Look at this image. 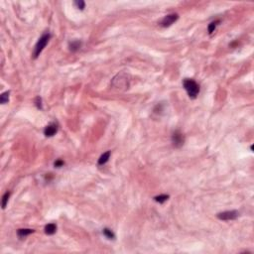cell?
I'll return each instance as SVG.
<instances>
[{"instance_id": "cell-1", "label": "cell", "mask_w": 254, "mask_h": 254, "mask_svg": "<svg viewBox=\"0 0 254 254\" xmlns=\"http://www.w3.org/2000/svg\"><path fill=\"white\" fill-rule=\"evenodd\" d=\"M183 86H184L186 91L188 92L189 96L191 99H195L196 97L199 95L200 93V86L199 83L193 79H185L183 82Z\"/></svg>"}, {"instance_id": "cell-2", "label": "cell", "mask_w": 254, "mask_h": 254, "mask_svg": "<svg viewBox=\"0 0 254 254\" xmlns=\"http://www.w3.org/2000/svg\"><path fill=\"white\" fill-rule=\"evenodd\" d=\"M51 39V34L50 33H45L43 34L40 39L38 40V42L36 44V46H35V49H34V52H33V58L34 59H37V58L40 56V54L42 53V51L44 50V48L46 47V45L48 44L49 40Z\"/></svg>"}, {"instance_id": "cell-3", "label": "cell", "mask_w": 254, "mask_h": 254, "mask_svg": "<svg viewBox=\"0 0 254 254\" xmlns=\"http://www.w3.org/2000/svg\"><path fill=\"white\" fill-rule=\"evenodd\" d=\"M129 82H130V79H129V75L122 73V74H119L116 75V77L113 78L111 84L116 88H128Z\"/></svg>"}, {"instance_id": "cell-4", "label": "cell", "mask_w": 254, "mask_h": 254, "mask_svg": "<svg viewBox=\"0 0 254 254\" xmlns=\"http://www.w3.org/2000/svg\"><path fill=\"white\" fill-rule=\"evenodd\" d=\"M172 143L175 148H181L185 143V136L180 130H176L172 134Z\"/></svg>"}, {"instance_id": "cell-5", "label": "cell", "mask_w": 254, "mask_h": 254, "mask_svg": "<svg viewBox=\"0 0 254 254\" xmlns=\"http://www.w3.org/2000/svg\"><path fill=\"white\" fill-rule=\"evenodd\" d=\"M178 19H179V15H178L177 13L168 14L161 20V22H160V26H161V27H164V28L170 27V26L175 23Z\"/></svg>"}, {"instance_id": "cell-6", "label": "cell", "mask_w": 254, "mask_h": 254, "mask_svg": "<svg viewBox=\"0 0 254 254\" xmlns=\"http://www.w3.org/2000/svg\"><path fill=\"white\" fill-rule=\"evenodd\" d=\"M239 216V212L237 211H226L220 212L217 215V218L220 220H233Z\"/></svg>"}, {"instance_id": "cell-7", "label": "cell", "mask_w": 254, "mask_h": 254, "mask_svg": "<svg viewBox=\"0 0 254 254\" xmlns=\"http://www.w3.org/2000/svg\"><path fill=\"white\" fill-rule=\"evenodd\" d=\"M58 129H59V125L56 122H52L49 125H47L44 129V134L46 137H52L54 136L56 133L58 132Z\"/></svg>"}, {"instance_id": "cell-8", "label": "cell", "mask_w": 254, "mask_h": 254, "mask_svg": "<svg viewBox=\"0 0 254 254\" xmlns=\"http://www.w3.org/2000/svg\"><path fill=\"white\" fill-rule=\"evenodd\" d=\"M110 154L111 152L110 151H107V152H105L102 154L99 159V162H97V164H99V166H102V165H104L108 162V160H109V157H110Z\"/></svg>"}, {"instance_id": "cell-9", "label": "cell", "mask_w": 254, "mask_h": 254, "mask_svg": "<svg viewBox=\"0 0 254 254\" xmlns=\"http://www.w3.org/2000/svg\"><path fill=\"white\" fill-rule=\"evenodd\" d=\"M34 232V229H30V228H20L17 230V235L19 236L20 238H23V237H26V236H28L29 234L33 233Z\"/></svg>"}, {"instance_id": "cell-10", "label": "cell", "mask_w": 254, "mask_h": 254, "mask_svg": "<svg viewBox=\"0 0 254 254\" xmlns=\"http://www.w3.org/2000/svg\"><path fill=\"white\" fill-rule=\"evenodd\" d=\"M57 231V225L55 224H49L45 226V233L48 235H53Z\"/></svg>"}, {"instance_id": "cell-11", "label": "cell", "mask_w": 254, "mask_h": 254, "mask_svg": "<svg viewBox=\"0 0 254 254\" xmlns=\"http://www.w3.org/2000/svg\"><path fill=\"white\" fill-rule=\"evenodd\" d=\"M82 47V42L81 41H78V40H75V41H73L69 44V48H70V51L72 52H77L78 50H79Z\"/></svg>"}, {"instance_id": "cell-12", "label": "cell", "mask_w": 254, "mask_h": 254, "mask_svg": "<svg viewBox=\"0 0 254 254\" xmlns=\"http://www.w3.org/2000/svg\"><path fill=\"white\" fill-rule=\"evenodd\" d=\"M9 95H10L9 91H5L0 95V102H1L2 104H5L9 101Z\"/></svg>"}, {"instance_id": "cell-13", "label": "cell", "mask_w": 254, "mask_h": 254, "mask_svg": "<svg viewBox=\"0 0 254 254\" xmlns=\"http://www.w3.org/2000/svg\"><path fill=\"white\" fill-rule=\"evenodd\" d=\"M102 233H103V235L108 239H114L115 238L114 233L112 232V230L109 229V228H104L103 231H102Z\"/></svg>"}, {"instance_id": "cell-14", "label": "cell", "mask_w": 254, "mask_h": 254, "mask_svg": "<svg viewBox=\"0 0 254 254\" xmlns=\"http://www.w3.org/2000/svg\"><path fill=\"white\" fill-rule=\"evenodd\" d=\"M220 20H216V21L212 22V23L208 25V34H212L213 32H215L216 26L218 25V23H220Z\"/></svg>"}, {"instance_id": "cell-15", "label": "cell", "mask_w": 254, "mask_h": 254, "mask_svg": "<svg viewBox=\"0 0 254 254\" xmlns=\"http://www.w3.org/2000/svg\"><path fill=\"white\" fill-rule=\"evenodd\" d=\"M168 199H169V196L168 195H160V196H157V197L154 198V200L157 203H159V204L165 203L166 200H168Z\"/></svg>"}, {"instance_id": "cell-16", "label": "cell", "mask_w": 254, "mask_h": 254, "mask_svg": "<svg viewBox=\"0 0 254 254\" xmlns=\"http://www.w3.org/2000/svg\"><path fill=\"white\" fill-rule=\"evenodd\" d=\"M9 197H10V193H9V192H6V193L4 194V196H3V198H2V208L3 209L6 208V204L8 203Z\"/></svg>"}, {"instance_id": "cell-17", "label": "cell", "mask_w": 254, "mask_h": 254, "mask_svg": "<svg viewBox=\"0 0 254 254\" xmlns=\"http://www.w3.org/2000/svg\"><path fill=\"white\" fill-rule=\"evenodd\" d=\"M75 5L77 6L79 9H81V10H83V8L86 7V3H84V1H83V0H78V1H75Z\"/></svg>"}, {"instance_id": "cell-18", "label": "cell", "mask_w": 254, "mask_h": 254, "mask_svg": "<svg viewBox=\"0 0 254 254\" xmlns=\"http://www.w3.org/2000/svg\"><path fill=\"white\" fill-rule=\"evenodd\" d=\"M35 104H36L37 108L38 109H42V99L40 96H37L36 99H35Z\"/></svg>"}, {"instance_id": "cell-19", "label": "cell", "mask_w": 254, "mask_h": 254, "mask_svg": "<svg viewBox=\"0 0 254 254\" xmlns=\"http://www.w3.org/2000/svg\"><path fill=\"white\" fill-rule=\"evenodd\" d=\"M64 161H62V160H57V161L54 163V165H55V167H57V168H61L62 166H64Z\"/></svg>"}]
</instances>
